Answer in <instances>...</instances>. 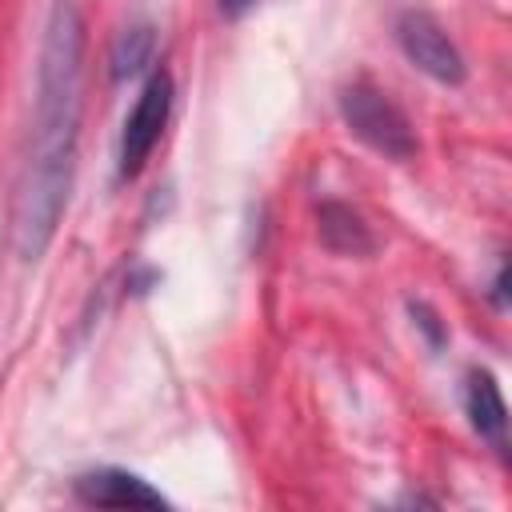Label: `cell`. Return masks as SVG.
Here are the masks:
<instances>
[{"instance_id": "9", "label": "cell", "mask_w": 512, "mask_h": 512, "mask_svg": "<svg viewBox=\"0 0 512 512\" xmlns=\"http://www.w3.org/2000/svg\"><path fill=\"white\" fill-rule=\"evenodd\" d=\"M408 308H412V316L420 320V328L432 336V344H440V340H444V328L436 324V312H432V308H424V304H408Z\"/></svg>"}, {"instance_id": "6", "label": "cell", "mask_w": 512, "mask_h": 512, "mask_svg": "<svg viewBox=\"0 0 512 512\" xmlns=\"http://www.w3.org/2000/svg\"><path fill=\"white\" fill-rule=\"evenodd\" d=\"M464 412H468L472 428L492 448L504 452V444H508V408H504V396H500V384H496L492 372H484V368L468 372V380H464Z\"/></svg>"}, {"instance_id": "10", "label": "cell", "mask_w": 512, "mask_h": 512, "mask_svg": "<svg viewBox=\"0 0 512 512\" xmlns=\"http://www.w3.org/2000/svg\"><path fill=\"white\" fill-rule=\"evenodd\" d=\"M492 304H496V308L508 304V264L496 268V280H492Z\"/></svg>"}, {"instance_id": "2", "label": "cell", "mask_w": 512, "mask_h": 512, "mask_svg": "<svg viewBox=\"0 0 512 512\" xmlns=\"http://www.w3.org/2000/svg\"><path fill=\"white\" fill-rule=\"evenodd\" d=\"M340 116L360 144H368L388 160H412L420 152L416 128L404 116V108L368 80H352L340 88Z\"/></svg>"}, {"instance_id": "11", "label": "cell", "mask_w": 512, "mask_h": 512, "mask_svg": "<svg viewBox=\"0 0 512 512\" xmlns=\"http://www.w3.org/2000/svg\"><path fill=\"white\" fill-rule=\"evenodd\" d=\"M252 4H256V0H216L220 16H228V20H240V16H244Z\"/></svg>"}, {"instance_id": "7", "label": "cell", "mask_w": 512, "mask_h": 512, "mask_svg": "<svg viewBox=\"0 0 512 512\" xmlns=\"http://www.w3.org/2000/svg\"><path fill=\"white\" fill-rule=\"evenodd\" d=\"M316 232L332 256H372L376 252V236L364 224V216L340 200H324L316 208Z\"/></svg>"}, {"instance_id": "5", "label": "cell", "mask_w": 512, "mask_h": 512, "mask_svg": "<svg viewBox=\"0 0 512 512\" xmlns=\"http://www.w3.org/2000/svg\"><path fill=\"white\" fill-rule=\"evenodd\" d=\"M76 496L92 508H168V500L124 468H96L76 480Z\"/></svg>"}, {"instance_id": "3", "label": "cell", "mask_w": 512, "mask_h": 512, "mask_svg": "<svg viewBox=\"0 0 512 512\" xmlns=\"http://www.w3.org/2000/svg\"><path fill=\"white\" fill-rule=\"evenodd\" d=\"M168 116H172V76L160 68V72L148 76V84L140 88L132 112L124 116L120 144H116V172H120V180L140 176V168L148 164L152 148L164 136Z\"/></svg>"}, {"instance_id": "1", "label": "cell", "mask_w": 512, "mask_h": 512, "mask_svg": "<svg viewBox=\"0 0 512 512\" xmlns=\"http://www.w3.org/2000/svg\"><path fill=\"white\" fill-rule=\"evenodd\" d=\"M80 80H84V16L72 0H56L44 24L36 64L32 132L12 196V252L36 264L68 208L80 140Z\"/></svg>"}, {"instance_id": "4", "label": "cell", "mask_w": 512, "mask_h": 512, "mask_svg": "<svg viewBox=\"0 0 512 512\" xmlns=\"http://www.w3.org/2000/svg\"><path fill=\"white\" fill-rule=\"evenodd\" d=\"M396 44L408 56V64H416L436 84H452V88L464 84L468 64H464L456 40L444 32V24L432 12H424V8L400 12V20H396Z\"/></svg>"}, {"instance_id": "8", "label": "cell", "mask_w": 512, "mask_h": 512, "mask_svg": "<svg viewBox=\"0 0 512 512\" xmlns=\"http://www.w3.org/2000/svg\"><path fill=\"white\" fill-rule=\"evenodd\" d=\"M152 48H156V32H152L148 24L124 28V32L116 36V44H112V56H108L112 80H128V76L144 72L148 60H152Z\"/></svg>"}]
</instances>
